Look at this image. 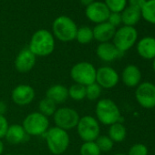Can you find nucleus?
<instances>
[{
  "label": "nucleus",
  "mask_w": 155,
  "mask_h": 155,
  "mask_svg": "<svg viewBox=\"0 0 155 155\" xmlns=\"http://www.w3.org/2000/svg\"><path fill=\"white\" fill-rule=\"evenodd\" d=\"M28 48L36 57H47L55 49V38L47 29H39L31 37Z\"/></svg>",
  "instance_id": "1"
},
{
  "label": "nucleus",
  "mask_w": 155,
  "mask_h": 155,
  "mask_svg": "<svg viewBox=\"0 0 155 155\" xmlns=\"http://www.w3.org/2000/svg\"><path fill=\"white\" fill-rule=\"evenodd\" d=\"M95 114L98 121L106 126L120 122L122 118L118 105L110 99L100 100L96 104Z\"/></svg>",
  "instance_id": "2"
},
{
  "label": "nucleus",
  "mask_w": 155,
  "mask_h": 155,
  "mask_svg": "<svg viewBox=\"0 0 155 155\" xmlns=\"http://www.w3.org/2000/svg\"><path fill=\"white\" fill-rule=\"evenodd\" d=\"M45 139L48 149L54 155L63 154L68 150L70 142L68 131L56 126L48 129L45 134Z\"/></svg>",
  "instance_id": "3"
},
{
  "label": "nucleus",
  "mask_w": 155,
  "mask_h": 155,
  "mask_svg": "<svg viewBox=\"0 0 155 155\" xmlns=\"http://www.w3.org/2000/svg\"><path fill=\"white\" fill-rule=\"evenodd\" d=\"M96 73L97 69L93 64L87 61H81L71 68L69 75L74 83L87 87L96 82Z\"/></svg>",
  "instance_id": "4"
},
{
  "label": "nucleus",
  "mask_w": 155,
  "mask_h": 155,
  "mask_svg": "<svg viewBox=\"0 0 155 155\" xmlns=\"http://www.w3.org/2000/svg\"><path fill=\"white\" fill-rule=\"evenodd\" d=\"M54 38L61 42H70L76 38L78 27L76 23L67 16L57 18L52 25Z\"/></svg>",
  "instance_id": "5"
},
{
  "label": "nucleus",
  "mask_w": 155,
  "mask_h": 155,
  "mask_svg": "<svg viewBox=\"0 0 155 155\" xmlns=\"http://www.w3.org/2000/svg\"><path fill=\"white\" fill-rule=\"evenodd\" d=\"M22 126L28 136H42L48 130L49 120L39 111L31 112L26 116Z\"/></svg>",
  "instance_id": "6"
},
{
  "label": "nucleus",
  "mask_w": 155,
  "mask_h": 155,
  "mask_svg": "<svg viewBox=\"0 0 155 155\" xmlns=\"http://www.w3.org/2000/svg\"><path fill=\"white\" fill-rule=\"evenodd\" d=\"M80 138L85 141H95L100 136L101 126L98 120L91 115H85L80 118L76 127Z\"/></svg>",
  "instance_id": "7"
},
{
  "label": "nucleus",
  "mask_w": 155,
  "mask_h": 155,
  "mask_svg": "<svg viewBox=\"0 0 155 155\" xmlns=\"http://www.w3.org/2000/svg\"><path fill=\"white\" fill-rule=\"evenodd\" d=\"M112 40L114 46L120 52L125 53L138 41V31L134 27L122 26L116 29Z\"/></svg>",
  "instance_id": "8"
},
{
  "label": "nucleus",
  "mask_w": 155,
  "mask_h": 155,
  "mask_svg": "<svg viewBox=\"0 0 155 155\" xmlns=\"http://www.w3.org/2000/svg\"><path fill=\"white\" fill-rule=\"evenodd\" d=\"M80 118L78 111L69 107L58 108L53 115L55 126L67 131L77 127Z\"/></svg>",
  "instance_id": "9"
},
{
  "label": "nucleus",
  "mask_w": 155,
  "mask_h": 155,
  "mask_svg": "<svg viewBox=\"0 0 155 155\" xmlns=\"http://www.w3.org/2000/svg\"><path fill=\"white\" fill-rule=\"evenodd\" d=\"M135 99L139 105L144 109L155 108V84L143 81L136 87Z\"/></svg>",
  "instance_id": "10"
},
{
  "label": "nucleus",
  "mask_w": 155,
  "mask_h": 155,
  "mask_svg": "<svg viewBox=\"0 0 155 155\" xmlns=\"http://www.w3.org/2000/svg\"><path fill=\"white\" fill-rule=\"evenodd\" d=\"M119 81L120 75L113 68L103 66L97 69L96 83L101 89H112L119 83Z\"/></svg>",
  "instance_id": "11"
},
{
  "label": "nucleus",
  "mask_w": 155,
  "mask_h": 155,
  "mask_svg": "<svg viewBox=\"0 0 155 155\" xmlns=\"http://www.w3.org/2000/svg\"><path fill=\"white\" fill-rule=\"evenodd\" d=\"M36 92L33 87L27 84H20L15 87L11 92V100L18 106H28L35 99Z\"/></svg>",
  "instance_id": "12"
},
{
  "label": "nucleus",
  "mask_w": 155,
  "mask_h": 155,
  "mask_svg": "<svg viewBox=\"0 0 155 155\" xmlns=\"http://www.w3.org/2000/svg\"><path fill=\"white\" fill-rule=\"evenodd\" d=\"M110 14V11L109 10L105 3L101 1H94L92 4L88 6L85 10V15L87 18L95 24L106 22L109 18Z\"/></svg>",
  "instance_id": "13"
},
{
  "label": "nucleus",
  "mask_w": 155,
  "mask_h": 155,
  "mask_svg": "<svg viewBox=\"0 0 155 155\" xmlns=\"http://www.w3.org/2000/svg\"><path fill=\"white\" fill-rule=\"evenodd\" d=\"M37 57L30 51L28 48L19 51L15 59V68L20 73H28L33 69L36 65Z\"/></svg>",
  "instance_id": "14"
},
{
  "label": "nucleus",
  "mask_w": 155,
  "mask_h": 155,
  "mask_svg": "<svg viewBox=\"0 0 155 155\" xmlns=\"http://www.w3.org/2000/svg\"><path fill=\"white\" fill-rule=\"evenodd\" d=\"M121 81L129 88H136L141 82V71L133 64L127 65L121 73Z\"/></svg>",
  "instance_id": "15"
},
{
  "label": "nucleus",
  "mask_w": 155,
  "mask_h": 155,
  "mask_svg": "<svg viewBox=\"0 0 155 155\" xmlns=\"http://www.w3.org/2000/svg\"><path fill=\"white\" fill-rule=\"evenodd\" d=\"M96 54L100 59L105 62H112L116 60L117 58L122 57L124 53L120 52L113 43L110 42H105V43H100V45L97 47Z\"/></svg>",
  "instance_id": "16"
},
{
  "label": "nucleus",
  "mask_w": 155,
  "mask_h": 155,
  "mask_svg": "<svg viewBox=\"0 0 155 155\" xmlns=\"http://www.w3.org/2000/svg\"><path fill=\"white\" fill-rule=\"evenodd\" d=\"M139 56L147 60L155 58V38L144 37L140 38L136 45Z\"/></svg>",
  "instance_id": "17"
},
{
  "label": "nucleus",
  "mask_w": 155,
  "mask_h": 155,
  "mask_svg": "<svg viewBox=\"0 0 155 155\" xmlns=\"http://www.w3.org/2000/svg\"><path fill=\"white\" fill-rule=\"evenodd\" d=\"M93 38L100 43L110 42L115 34L116 28L111 26L109 22H103L101 24H97L95 28L92 29Z\"/></svg>",
  "instance_id": "18"
},
{
  "label": "nucleus",
  "mask_w": 155,
  "mask_h": 155,
  "mask_svg": "<svg viewBox=\"0 0 155 155\" xmlns=\"http://www.w3.org/2000/svg\"><path fill=\"white\" fill-rule=\"evenodd\" d=\"M46 98L51 100L57 105L62 104L68 99V88L61 84L53 85L46 91Z\"/></svg>",
  "instance_id": "19"
},
{
  "label": "nucleus",
  "mask_w": 155,
  "mask_h": 155,
  "mask_svg": "<svg viewBox=\"0 0 155 155\" xmlns=\"http://www.w3.org/2000/svg\"><path fill=\"white\" fill-rule=\"evenodd\" d=\"M28 135L20 124H11L8 127L5 139L11 144H18L27 140Z\"/></svg>",
  "instance_id": "20"
},
{
  "label": "nucleus",
  "mask_w": 155,
  "mask_h": 155,
  "mask_svg": "<svg viewBox=\"0 0 155 155\" xmlns=\"http://www.w3.org/2000/svg\"><path fill=\"white\" fill-rule=\"evenodd\" d=\"M121 16V22L123 26L134 27L139 23L141 18L140 9L135 8L133 7L128 6L124 8V10L120 13Z\"/></svg>",
  "instance_id": "21"
},
{
  "label": "nucleus",
  "mask_w": 155,
  "mask_h": 155,
  "mask_svg": "<svg viewBox=\"0 0 155 155\" xmlns=\"http://www.w3.org/2000/svg\"><path fill=\"white\" fill-rule=\"evenodd\" d=\"M111 140L115 142H122L127 136V130L121 122H116L110 126L109 135Z\"/></svg>",
  "instance_id": "22"
},
{
  "label": "nucleus",
  "mask_w": 155,
  "mask_h": 155,
  "mask_svg": "<svg viewBox=\"0 0 155 155\" xmlns=\"http://www.w3.org/2000/svg\"><path fill=\"white\" fill-rule=\"evenodd\" d=\"M140 14L146 22L155 25V0H147L140 9Z\"/></svg>",
  "instance_id": "23"
},
{
  "label": "nucleus",
  "mask_w": 155,
  "mask_h": 155,
  "mask_svg": "<svg viewBox=\"0 0 155 155\" xmlns=\"http://www.w3.org/2000/svg\"><path fill=\"white\" fill-rule=\"evenodd\" d=\"M68 98L73 101H80L86 99V87L81 84L74 83L69 88H68Z\"/></svg>",
  "instance_id": "24"
},
{
  "label": "nucleus",
  "mask_w": 155,
  "mask_h": 155,
  "mask_svg": "<svg viewBox=\"0 0 155 155\" xmlns=\"http://www.w3.org/2000/svg\"><path fill=\"white\" fill-rule=\"evenodd\" d=\"M75 39H77L78 42H79L80 44H82V45H86V44L91 43L94 39L92 29L87 26H84V27L78 28Z\"/></svg>",
  "instance_id": "25"
},
{
  "label": "nucleus",
  "mask_w": 155,
  "mask_h": 155,
  "mask_svg": "<svg viewBox=\"0 0 155 155\" xmlns=\"http://www.w3.org/2000/svg\"><path fill=\"white\" fill-rule=\"evenodd\" d=\"M57 109V104L46 97L42 99L38 103V111L48 118L53 116Z\"/></svg>",
  "instance_id": "26"
},
{
  "label": "nucleus",
  "mask_w": 155,
  "mask_h": 155,
  "mask_svg": "<svg viewBox=\"0 0 155 155\" xmlns=\"http://www.w3.org/2000/svg\"><path fill=\"white\" fill-rule=\"evenodd\" d=\"M81 155H101V151L95 141H85L80 149Z\"/></svg>",
  "instance_id": "27"
},
{
  "label": "nucleus",
  "mask_w": 155,
  "mask_h": 155,
  "mask_svg": "<svg viewBox=\"0 0 155 155\" xmlns=\"http://www.w3.org/2000/svg\"><path fill=\"white\" fill-rule=\"evenodd\" d=\"M104 3L110 12L121 13L127 7L128 0H105Z\"/></svg>",
  "instance_id": "28"
},
{
  "label": "nucleus",
  "mask_w": 155,
  "mask_h": 155,
  "mask_svg": "<svg viewBox=\"0 0 155 155\" xmlns=\"http://www.w3.org/2000/svg\"><path fill=\"white\" fill-rule=\"evenodd\" d=\"M95 142L97 143V145L100 148V150H101V152L102 151L107 152V151L111 150L112 148H113V145H114V142L107 135H100L96 139Z\"/></svg>",
  "instance_id": "29"
},
{
  "label": "nucleus",
  "mask_w": 155,
  "mask_h": 155,
  "mask_svg": "<svg viewBox=\"0 0 155 155\" xmlns=\"http://www.w3.org/2000/svg\"><path fill=\"white\" fill-rule=\"evenodd\" d=\"M102 89L96 83H92L86 87V99L89 101H96L101 95Z\"/></svg>",
  "instance_id": "30"
},
{
  "label": "nucleus",
  "mask_w": 155,
  "mask_h": 155,
  "mask_svg": "<svg viewBox=\"0 0 155 155\" xmlns=\"http://www.w3.org/2000/svg\"><path fill=\"white\" fill-rule=\"evenodd\" d=\"M149 150L145 144L143 143H135L133 144L127 155H148Z\"/></svg>",
  "instance_id": "31"
},
{
  "label": "nucleus",
  "mask_w": 155,
  "mask_h": 155,
  "mask_svg": "<svg viewBox=\"0 0 155 155\" xmlns=\"http://www.w3.org/2000/svg\"><path fill=\"white\" fill-rule=\"evenodd\" d=\"M8 127H9V123L7 118L5 117V115H0V140L5 138Z\"/></svg>",
  "instance_id": "32"
},
{
  "label": "nucleus",
  "mask_w": 155,
  "mask_h": 155,
  "mask_svg": "<svg viewBox=\"0 0 155 155\" xmlns=\"http://www.w3.org/2000/svg\"><path fill=\"white\" fill-rule=\"evenodd\" d=\"M107 22H109L111 26H113L114 28L119 27L122 22H121V16L120 13H114V12H110L109 18L107 20Z\"/></svg>",
  "instance_id": "33"
},
{
  "label": "nucleus",
  "mask_w": 155,
  "mask_h": 155,
  "mask_svg": "<svg viewBox=\"0 0 155 155\" xmlns=\"http://www.w3.org/2000/svg\"><path fill=\"white\" fill-rule=\"evenodd\" d=\"M146 1L147 0H128L129 6L133 7L138 9H141V8L143 7V5L145 4Z\"/></svg>",
  "instance_id": "34"
},
{
  "label": "nucleus",
  "mask_w": 155,
  "mask_h": 155,
  "mask_svg": "<svg viewBox=\"0 0 155 155\" xmlns=\"http://www.w3.org/2000/svg\"><path fill=\"white\" fill-rule=\"evenodd\" d=\"M7 110H8V106L6 102L3 101H0V115H5V113L7 112Z\"/></svg>",
  "instance_id": "35"
},
{
  "label": "nucleus",
  "mask_w": 155,
  "mask_h": 155,
  "mask_svg": "<svg viewBox=\"0 0 155 155\" xmlns=\"http://www.w3.org/2000/svg\"><path fill=\"white\" fill-rule=\"evenodd\" d=\"M80 1H81V3L83 6H85V7L87 8L88 6H90L91 4H92V3L95 1V0H80Z\"/></svg>",
  "instance_id": "36"
},
{
  "label": "nucleus",
  "mask_w": 155,
  "mask_h": 155,
  "mask_svg": "<svg viewBox=\"0 0 155 155\" xmlns=\"http://www.w3.org/2000/svg\"><path fill=\"white\" fill-rule=\"evenodd\" d=\"M3 151H4V143L1 140H0V155L3 153Z\"/></svg>",
  "instance_id": "37"
},
{
  "label": "nucleus",
  "mask_w": 155,
  "mask_h": 155,
  "mask_svg": "<svg viewBox=\"0 0 155 155\" xmlns=\"http://www.w3.org/2000/svg\"><path fill=\"white\" fill-rule=\"evenodd\" d=\"M152 68H153V71L155 73V58L152 59Z\"/></svg>",
  "instance_id": "38"
},
{
  "label": "nucleus",
  "mask_w": 155,
  "mask_h": 155,
  "mask_svg": "<svg viewBox=\"0 0 155 155\" xmlns=\"http://www.w3.org/2000/svg\"><path fill=\"white\" fill-rule=\"evenodd\" d=\"M114 155H127V154H124V153H116Z\"/></svg>",
  "instance_id": "39"
},
{
  "label": "nucleus",
  "mask_w": 155,
  "mask_h": 155,
  "mask_svg": "<svg viewBox=\"0 0 155 155\" xmlns=\"http://www.w3.org/2000/svg\"><path fill=\"white\" fill-rule=\"evenodd\" d=\"M17 155H27V154H17Z\"/></svg>",
  "instance_id": "40"
}]
</instances>
